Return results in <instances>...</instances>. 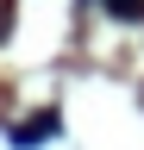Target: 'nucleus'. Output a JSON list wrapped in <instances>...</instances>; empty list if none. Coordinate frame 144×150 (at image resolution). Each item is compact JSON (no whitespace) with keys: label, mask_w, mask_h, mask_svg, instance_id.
<instances>
[{"label":"nucleus","mask_w":144,"mask_h":150,"mask_svg":"<svg viewBox=\"0 0 144 150\" xmlns=\"http://www.w3.org/2000/svg\"><path fill=\"white\" fill-rule=\"evenodd\" d=\"M106 13H119V19H144V0H100Z\"/></svg>","instance_id":"2"},{"label":"nucleus","mask_w":144,"mask_h":150,"mask_svg":"<svg viewBox=\"0 0 144 150\" xmlns=\"http://www.w3.org/2000/svg\"><path fill=\"white\" fill-rule=\"evenodd\" d=\"M38 138H57V112H38V119H25L13 131V144H38Z\"/></svg>","instance_id":"1"}]
</instances>
